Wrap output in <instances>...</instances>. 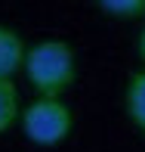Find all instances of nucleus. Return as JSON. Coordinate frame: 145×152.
Masks as SVG:
<instances>
[{"instance_id":"1","label":"nucleus","mask_w":145,"mask_h":152,"mask_svg":"<svg viewBox=\"0 0 145 152\" xmlns=\"http://www.w3.org/2000/svg\"><path fill=\"white\" fill-rule=\"evenodd\" d=\"M25 78L37 96L62 99L77 84V53L65 40H40L25 50Z\"/></svg>"},{"instance_id":"2","label":"nucleus","mask_w":145,"mask_h":152,"mask_svg":"<svg viewBox=\"0 0 145 152\" xmlns=\"http://www.w3.org/2000/svg\"><path fill=\"white\" fill-rule=\"evenodd\" d=\"M19 124H22V134L28 137L34 146L53 149L59 143L68 140L74 127V115L68 109L65 99H46V96H37L34 102L19 112Z\"/></svg>"},{"instance_id":"3","label":"nucleus","mask_w":145,"mask_h":152,"mask_svg":"<svg viewBox=\"0 0 145 152\" xmlns=\"http://www.w3.org/2000/svg\"><path fill=\"white\" fill-rule=\"evenodd\" d=\"M25 62V40L9 25H0V78L12 81V75L22 72Z\"/></svg>"},{"instance_id":"4","label":"nucleus","mask_w":145,"mask_h":152,"mask_svg":"<svg viewBox=\"0 0 145 152\" xmlns=\"http://www.w3.org/2000/svg\"><path fill=\"white\" fill-rule=\"evenodd\" d=\"M123 106H127V115L136 124V130L145 137V68L130 75L127 90H123Z\"/></svg>"},{"instance_id":"5","label":"nucleus","mask_w":145,"mask_h":152,"mask_svg":"<svg viewBox=\"0 0 145 152\" xmlns=\"http://www.w3.org/2000/svg\"><path fill=\"white\" fill-rule=\"evenodd\" d=\"M19 112H22V96H19L16 81L0 78V137L19 124Z\"/></svg>"},{"instance_id":"6","label":"nucleus","mask_w":145,"mask_h":152,"mask_svg":"<svg viewBox=\"0 0 145 152\" xmlns=\"http://www.w3.org/2000/svg\"><path fill=\"white\" fill-rule=\"evenodd\" d=\"M96 3L111 19H142L145 16V0H96Z\"/></svg>"},{"instance_id":"7","label":"nucleus","mask_w":145,"mask_h":152,"mask_svg":"<svg viewBox=\"0 0 145 152\" xmlns=\"http://www.w3.org/2000/svg\"><path fill=\"white\" fill-rule=\"evenodd\" d=\"M139 59H142V65H145V28L139 31Z\"/></svg>"}]
</instances>
